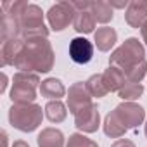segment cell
I'll return each instance as SVG.
<instances>
[{
  "instance_id": "1",
  "label": "cell",
  "mask_w": 147,
  "mask_h": 147,
  "mask_svg": "<svg viewBox=\"0 0 147 147\" xmlns=\"http://www.w3.org/2000/svg\"><path fill=\"white\" fill-rule=\"evenodd\" d=\"M55 54L47 38H30L14 62V67L24 73H49L54 67Z\"/></svg>"
},
{
  "instance_id": "2",
  "label": "cell",
  "mask_w": 147,
  "mask_h": 147,
  "mask_svg": "<svg viewBox=\"0 0 147 147\" xmlns=\"http://www.w3.org/2000/svg\"><path fill=\"white\" fill-rule=\"evenodd\" d=\"M43 119V111L42 106L38 104H14L9 109V123L24 133L35 131Z\"/></svg>"
},
{
  "instance_id": "3",
  "label": "cell",
  "mask_w": 147,
  "mask_h": 147,
  "mask_svg": "<svg viewBox=\"0 0 147 147\" xmlns=\"http://www.w3.org/2000/svg\"><path fill=\"white\" fill-rule=\"evenodd\" d=\"M40 85L42 83L36 73H16L12 78L11 100L14 104H33L36 99V88Z\"/></svg>"
},
{
  "instance_id": "4",
  "label": "cell",
  "mask_w": 147,
  "mask_h": 147,
  "mask_svg": "<svg viewBox=\"0 0 147 147\" xmlns=\"http://www.w3.org/2000/svg\"><path fill=\"white\" fill-rule=\"evenodd\" d=\"M145 59V47L138 42V38H126L123 45H119L109 57L111 66H116L123 71L131 67L133 64Z\"/></svg>"
},
{
  "instance_id": "5",
  "label": "cell",
  "mask_w": 147,
  "mask_h": 147,
  "mask_svg": "<svg viewBox=\"0 0 147 147\" xmlns=\"http://www.w3.org/2000/svg\"><path fill=\"white\" fill-rule=\"evenodd\" d=\"M19 24H21L23 40L49 36V28L43 24V11L36 4H28V7L24 9V12L19 18Z\"/></svg>"
},
{
  "instance_id": "6",
  "label": "cell",
  "mask_w": 147,
  "mask_h": 147,
  "mask_svg": "<svg viewBox=\"0 0 147 147\" xmlns=\"http://www.w3.org/2000/svg\"><path fill=\"white\" fill-rule=\"evenodd\" d=\"M75 16H76V9L73 5V2H66L64 0V2H57L55 5L49 9L47 21L54 31H62L69 24H73Z\"/></svg>"
},
{
  "instance_id": "7",
  "label": "cell",
  "mask_w": 147,
  "mask_h": 147,
  "mask_svg": "<svg viewBox=\"0 0 147 147\" xmlns=\"http://www.w3.org/2000/svg\"><path fill=\"white\" fill-rule=\"evenodd\" d=\"M92 95L87 88V83L83 82H76V83H73L67 90V109L69 113L73 114H76L78 111L92 106Z\"/></svg>"
},
{
  "instance_id": "8",
  "label": "cell",
  "mask_w": 147,
  "mask_h": 147,
  "mask_svg": "<svg viewBox=\"0 0 147 147\" xmlns=\"http://www.w3.org/2000/svg\"><path fill=\"white\" fill-rule=\"evenodd\" d=\"M114 113L118 114L121 123L126 126V130L128 128H137L145 119V109L142 106L135 104V102H121L119 106H116Z\"/></svg>"
},
{
  "instance_id": "9",
  "label": "cell",
  "mask_w": 147,
  "mask_h": 147,
  "mask_svg": "<svg viewBox=\"0 0 147 147\" xmlns=\"http://www.w3.org/2000/svg\"><path fill=\"white\" fill-rule=\"evenodd\" d=\"M75 126L83 133H94L100 126V114L95 104L78 111L75 114Z\"/></svg>"
},
{
  "instance_id": "10",
  "label": "cell",
  "mask_w": 147,
  "mask_h": 147,
  "mask_svg": "<svg viewBox=\"0 0 147 147\" xmlns=\"http://www.w3.org/2000/svg\"><path fill=\"white\" fill-rule=\"evenodd\" d=\"M69 57L75 64H87L94 57V43L85 36H76L69 43Z\"/></svg>"
},
{
  "instance_id": "11",
  "label": "cell",
  "mask_w": 147,
  "mask_h": 147,
  "mask_svg": "<svg viewBox=\"0 0 147 147\" xmlns=\"http://www.w3.org/2000/svg\"><path fill=\"white\" fill-rule=\"evenodd\" d=\"M125 19L131 28H142L147 21V2L145 0H131L125 11Z\"/></svg>"
},
{
  "instance_id": "12",
  "label": "cell",
  "mask_w": 147,
  "mask_h": 147,
  "mask_svg": "<svg viewBox=\"0 0 147 147\" xmlns=\"http://www.w3.org/2000/svg\"><path fill=\"white\" fill-rule=\"evenodd\" d=\"M102 78H104V83H106V88L109 92H119L125 83L128 82L126 80V75L125 71L116 67V66H109L104 73H102Z\"/></svg>"
},
{
  "instance_id": "13",
  "label": "cell",
  "mask_w": 147,
  "mask_h": 147,
  "mask_svg": "<svg viewBox=\"0 0 147 147\" xmlns=\"http://www.w3.org/2000/svg\"><path fill=\"white\" fill-rule=\"evenodd\" d=\"M24 45L23 38H12L7 42H2V66H14L21 49Z\"/></svg>"
},
{
  "instance_id": "14",
  "label": "cell",
  "mask_w": 147,
  "mask_h": 147,
  "mask_svg": "<svg viewBox=\"0 0 147 147\" xmlns=\"http://www.w3.org/2000/svg\"><path fill=\"white\" fill-rule=\"evenodd\" d=\"M38 147H64V133L57 128H45L36 137Z\"/></svg>"
},
{
  "instance_id": "15",
  "label": "cell",
  "mask_w": 147,
  "mask_h": 147,
  "mask_svg": "<svg viewBox=\"0 0 147 147\" xmlns=\"http://www.w3.org/2000/svg\"><path fill=\"white\" fill-rule=\"evenodd\" d=\"M116 40H118V33H116L113 28H109V26L99 28V30L95 31V35H94V42H95V45H97V49H99L100 52L111 50V49L114 47Z\"/></svg>"
},
{
  "instance_id": "16",
  "label": "cell",
  "mask_w": 147,
  "mask_h": 147,
  "mask_svg": "<svg viewBox=\"0 0 147 147\" xmlns=\"http://www.w3.org/2000/svg\"><path fill=\"white\" fill-rule=\"evenodd\" d=\"M95 23H97V21H95L94 14L90 12V9H82V11H76L75 21H73V28H75L78 33L88 35V33L94 31Z\"/></svg>"
},
{
  "instance_id": "17",
  "label": "cell",
  "mask_w": 147,
  "mask_h": 147,
  "mask_svg": "<svg viewBox=\"0 0 147 147\" xmlns=\"http://www.w3.org/2000/svg\"><path fill=\"white\" fill-rule=\"evenodd\" d=\"M40 94L43 97H47V99L59 100L61 97H64L66 88H64V85H62L61 80H57V78H47L40 85Z\"/></svg>"
},
{
  "instance_id": "18",
  "label": "cell",
  "mask_w": 147,
  "mask_h": 147,
  "mask_svg": "<svg viewBox=\"0 0 147 147\" xmlns=\"http://www.w3.org/2000/svg\"><path fill=\"white\" fill-rule=\"evenodd\" d=\"M125 131H126V126L121 123L118 114L114 111H111L104 119V133L111 138H119V137L125 135Z\"/></svg>"
},
{
  "instance_id": "19",
  "label": "cell",
  "mask_w": 147,
  "mask_h": 147,
  "mask_svg": "<svg viewBox=\"0 0 147 147\" xmlns=\"http://www.w3.org/2000/svg\"><path fill=\"white\" fill-rule=\"evenodd\" d=\"M90 12L94 14L97 23H109L113 19V7L109 2H104V0H95V2H90Z\"/></svg>"
},
{
  "instance_id": "20",
  "label": "cell",
  "mask_w": 147,
  "mask_h": 147,
  "mask_svg": "<svg viewBox=\"0 0 147 147\" xmlns=\"http://www.w3.org/2000/svg\"><path fill=\"white\" fill-rule=\"evenodd\" d=\"M45 116L50 123H62L67 116V111H66V106L61 102V100H50L47 102L45 106Z\"/></svg>"
},
{
  "instance_id": "21",
  "label": "cell",
  "mask_w": 147,
  "mask_h": 147,
  "mask_svg": "<svg viewBox=\"0 0 147 147\" xmlns=\"http://www.w3.org/2000/svg\"><path fill=\"white\" fill-rule=\"evenodd\" d=\"M85 83H87V88H88V92H90L92 97L100 99V97H104V95L109 92V90L106 88V83H104L102 75H92Z\"/></svg>"
},
{
  "instance_id": "22",
  "label": "cell",
  "mask_w": 147,
  "mask_h": 147,
  "mask_svg": "<svg viewBox=\"0 0 147 147\" xmlns=\"http://www.w3.org/2000/svg\"><path fill=\"white\" fill-rule=\"evenodd\" d=\"M142 94H144V87H142V83H131V82H126L125 87L118 92V95H119L125 102H131V100L138 99Z\"/></svg>"
},
{
  "instance_id": "23",
  "label": "cell",
  "mask_w": 147,
  "mask_h": 147,
  "mask_svg": "<svg viewBox=\"0 0 147 147\" xmlns=\"http://www.w3.org/2000/svg\"><path fill=\"white\" fill-rule=\"evenodd\" d=\"M125 75H126V80L131 82V83H140L144 80V76L147 75V61H140L137 64H133L131 67H128L125 71Z\"/></svg>"
},
{
  "instance_id": "24",
  "label": "cell",
  "mask_w": 147,
  "mask_h": 147,
  "mask_svg": "<svg viewBox=\"0 0 147 147\" xmlns=\"http://www.w3.org/2000/svg\"><path fill=\"white\" fill-rule=\"evenodd\" d=\"M66 147H99V145H97V142L85 137L83 133H73V135H69Z\"/></svg>"
},
{
  "instance_id": "25",
  "label": "cell",
  "mask_w": 147,
  "mask_h": 147,
  "mask_svg": "<svg viewBox=\"0 0 147 147\" xmlns=\"http://www.w3.org/2000/svg\"><path fill=\"white\" fill-rule=\"evenodd\" d=\"M111 147H135V144H133L131 140H128V138H119V140H116Z\"/></svg>"
},
{
  "instance_id": "26",
  "label": "cell",
  "mask_w": 147,
  "mask_h": 147,
  "mask_svg": "<svg viewBox=\"0 0 147 147\" xmlns=\"http://www.w3.org/2000/svg\"><path fill=\"white\" fill-rule=\"evenodd\" d=\"M7 88V75L5 73H2V85H0V94H4Z\"/></svg>"
},
{
  "instance_id": "27",
  "label": "cell",
  "mask_w": 147,
  "mask_h": 147,
  "mask_svg": "<svg viewBox=\"0 0 147 147\" xmlns=\"http://www.w3.org/2000/svg\"><path fill=\"white\" fill-rule=\"evenodd\" d=\"M140 33H142V38H144L145 47H147V21H145V23H144V26L140 28Z\"/></svg>"
},
{
  "instance_id": "28",
  "label": "cell",
  "mask_w": 147,
  "mask_h": 147,
  "mask_svg": "<svg viewBox=\"0 0 147 147\" xmlns=\"http://www.w3.org/2000/svg\"><path fill=\"white\" fill-rule=\"evenodd\" d=\"M7 144H9V135H7V131L4 130V131H2V147H7Z\"/></svg>"
},
{
  "instance_id": "29",
  "label": "cell",
  "mask_w": 147,
  "mask_h": 147,
  "mask_svg": "<svg viewBox=\"0 0 147 147\" xmlns=\"http://www.w3.org/2000/svg\"><path fill=\"white\" fill-rule=\"evenodd\" d=\"M12 147H30V145H28L24 140H16V142L12 144Z\"/></svg>"
},
{
  "instance_id": "30",
  "label": "cell",
  "mask_w": 147,
  "mask_h": 147,
  "mask_svg": "<svg viewBox=\"0 0 147 147\" xmlns=\"http://www.w3.org/2000/svg\"><path fill=\"white\" fill-rule=\"evenodd\" d=\"M144 131H145V137H147V121H145V128H144Z\"/></svg>"
}]
</instances>
